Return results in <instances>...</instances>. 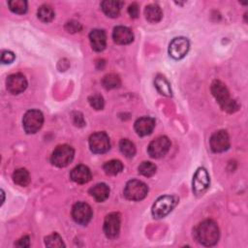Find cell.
<instances>
[{"label": "cell", "instance_id": "cell-9", "mask_svg": "<svg viewBox=\"0 0 248 248\" xmlns=\"http://www.w3.org/2000/svg\"><path fill=\"white\" fill-rule=\"evenodd\" d=\"M170 148V140L165 136H161L153 140L149 143L147 147V152L151 158L159 159L164 157L169 152Z\"/></svg>", "mask_w": 248, "mask_h": 248}, {"label": "cell", "instance_id": "cell-32", "mask_svg": "<svg viewBox=\"0 0 248 248\" xmlns=\"http://www.w3.org/2000/svg\"><path fill=\"white\" fill-rule=\"evenodd\" d=\"M65 29L69 33H76V32H79L82 29V26L79 22H78L76 20H71V21H68L66 23Z\"/></svg>", "mask_w": 248, "mask_h": 248}, {"label": "cell", "instance_id": "cell-24", "mask_svg": "<svg viewBox=\"0 0 248 248\" xmlns=\"http://www.w3.org/2000/svg\"><path fill=\"white\" fill-rule=\"evenodd\" d=\"M37 16H38V18L43 21V22H50L54 16H55V13L52 9L51 6L49 5H42L39 9H38V12H37Z\"/></svg>", "mask_w": 248, "mask_h": 248}, {"label": "cell", "instance_id": "cell-35", "mask_svg": "<svg viewBox=\"0 0 248 248\" xmlns=\"http://www.w3.org/2000/svg\"><path fill=\"white\" fill-rule=\"evenodd\" d=\"M15 246H17V247H29L30 246V238L29 236H23L21 237L20 239H18L16 243H15Z\"/></svg>", "mask_w": 248, "mask_h": 248}, {"label": "cell", "instance_id": "cell-14", "mask_svg": "<svg viewBox=\"0 0 248 248\" xmlns=\"http://www.w3.org/2000/svg\"><path fill=\"white\" fill-rule=\"evenodd\" d=\"M209 186V175L204 168H199L193 177V192L195 195H202Z\"/></svg>", "mask_w": 248, "mask_h": 248}, {"label": "cell", "instance_id": "cell-2", "mask_svg": "<svg viewBox=\"0 0 248 248\" xmlns=\"http://www.w3.org/2000/svg\"><path fill=\"white\" fill-rule=\"evenodd\" d=\"M210 89L212 95L214 96L223 110L229 113H232L238 109V104L236 103V101L231 98L228 88L222 81L218 79L213 80Z\"/></svg>", "mask_w": 248, "mask_h": 248}, {"label": "cell", "instance_id": "cell-30", "mask_svg": "<svg viewBox=\"0 0 248 248\" xmlns=\"http://www.w3.org/2000/svg\"><path fill=\"white\" fill-rule=\"evenodd\" d=\"M45 244L47 247H64L65 244L62 240V237L57 233V232H53L49 235H47L45 238Z\"/></svg>", "mask_w": 248, "mask_h": 248}, {"label": "cell", "instance_id": "cell-27", "mask_svg": "<svg viewBox=\"0 0 248 248\" xmlns=\"http://www.w3.org/2000/svg\"><path fill=\"white\" fill-rule=\"evenodd\" d=\"M102 83H103V86L109 90V89H113V88H117L120 86L121 84V81H120V78L117 75L115 74H108L107 76L104 77L103 80H102Z\"/></svg>", "mask_w": 248, "mask_h": 248}, {"label": "cell", "instance_id": "cell-20", "mask_svg": "<svg viewBox=\"0 0 248 248\" xmlns=\"http://www.w3.org/2000/svg\"><path fill=\"white\" fill-rule=\"evenodd\" d=\"M89 194L99 202L106 201L109 196V188L106 183H98L89 189Z\"/></svg>", "mask_w": 248, "mask_h": 248}, {"label": "cell", "instance_id": "cell-25", "mask_svg": "<svg viewBox=\"0 0 248 248\" xmlns=\"http://www.w3.org/2000/svg\"><path fill=\"white\" fill-rule=\"evenodd\" d=\"M105 172L108 175H116L123 170V164L119 160H109L103 166Z\"/></svg>", "mask_w": 248, "mask_h": 248}, {"label": "cell", "instance_id": "cell-13", "mask_svg": "<svg viewBox=\"0 0 248 248\" xmlns=\"http://www.w3.org/2000/svg\"><path fill=\"white\" fill-rule=\"evenodd\" d=\"M6 87L14 95L22 93L27 87V79L20 73L12 74L6 79Z\"/></svg>", "mask_w": 248, "mask_h": 248}, {"label": "cell", "instance_id": "cell-17", "mask_svg": "<svg viewBox=\"0 0 248 248\" xmlns=\"http://www.w3.org/2000/svg\"><path fill=\"white\" fill-rule=\"evenodd\" d=\"M113 41L118 45H128L134 41V34L126 26H116L112 32Z\"/></svg>", "mask_w": 248, "mask_h": 248}, {"label": "cell", "instance_id": "cell-28", "mask_svg": "<svg viewBox=\"0 0 248 248\" xmlns=\"http://www.w3.org/2000/svg\"><path fill=\"white\" fill-rule=\"evenodd\" d=\"M9 9L18 15H23L27 12V2L25 0H11L8 2Z\"/></svg>", "mask_w": 248, "mask_h": 248}, {"label": "cell", "instance_id": "cell-1", "mask_svg": "<svg viewBox=\"0 0 248 248\" xmlns=\"http://www.w3.org/2000/svg\"><path fill=\"white\" fill-rule=\"evenodd\" d=\"M194 236L196 240L203 246L215 245L220 236L219 228L215 221L206 219L201 222L194 230Z\"/></svg>", "mask_w": 248, "mask_h": 248}, {"label": "cell", "instance_id": "cell-29", "mask_svg": "<svg viewBox=\"0 0 248 248\" xmlns=\"http://www.w3.org/2000/svg\"><path fill=\"white\" fill-rule=\"evenodd\" d=\"M156 170H157V168H156V166H155L153 163H151V162H146V161L142 162V163L139 166V168H138L139 173L141 174V175H143V176H145V177H150V176H152L153 174H155Z\"/></svg>", "mask_w": 248, "mask_h": 248}, {"label": "cell", "instance_id": "cell-26", "mask_svg": "<svg viewBox=\"0 0 248 248\" xmlns=\"http://www.w3.org/2000/svg\"><path fill=\"white\" fill-rule=\"evenodd\" d=\"M119 149L121 153L127 158H132L136 154V146L128 139H122L119 141Z\"/></svg>", "mask_w": 248, "mask_h": 248}, {"label": "cell", "instance_id": "cell-3", "mask_svg": "<svg viewBox=\"0 0 248 248\" xmlns=\"http://www.w3.org/2000/svg\"><path fill=\"white\" fill-rule=\"evenodd\" d=\"M177 202L178 199L175 196L165 195L159 197L152 205L151 213L154 218H164L176 206Z\"/></svg>", "mask_w": 248, "mask_h": 248}, {"label": "cell", "instance_id": "cell-7", "mask_svg": "<svg viewBox=\"0 0 248 248\" xmlns=\"http://www.w3.org/2000/svg\"><path fill=\"white\" fill-rule=\"evenodd\" d=\"M93 212L91 206L83 202H78L73 205L72 217L78 225H87L92 219Z\"/></svg>", "mask_w": 248, "mask_h": 248}, {"label": "cell", "instance_id": "cell-12", "mask_svg": "<svg viewBox=\"0 0 248 248\" xmlns=\"http://www.w3.org/2000/svg\"><path fill=\"white\" fill-rule=\"evenodd\" d=\"M120 232V215L119 213L112 212L106 216L104 221V232L107 237L113 239L116 238Z\"/></svg>", "mask_w": 248, "mask_h": 248}, {"label": "cell", "instance_id": "cell-6", "mask_svg": "<svg viewBox=\"0 0 248 248\" xmlns=\"http://www.w3.org/2000/svg\"><path fill=\"white\" fill-rule=\"evenodd\" d=\"M44 124V115L38 109H30L25 112L22 118L23 129L27 134L37 133Z\"/></svg>", "mask_w": 248, "mask_h": 248}, {"label": "cell", "instance_id": "cell-15", "mask_svg": "<svg viewBox=\"0 0 248 248\" xmlns=\"http://www.w3.org/2000/svg\"><path fill=\"white\" fill-rule=\"evenodd\" d=\"M155 127V119L149 116H143L136 120L134 128L140 137L148 136L152 133Z\"/></svg>", "mask_w": 248, "mask_h": 248}, {"label": "cell", "instance_id": "cell-33", "mask_svg": "<svg viewBox=\"0 0 248 248\" xmlns=\"http://www.w3.org/2000/svg\"><path fill=\"white\" fill-rule=\"evenodd\" d=\"M15 58H16L15 53L10 50H4L1 53V62L3 64H10L15 60Z\"/></svg>", "mask_w": 248, "mask_h": 248}, {"label": "cell", "instance_id": "cell-22", "mask_svg": "<svg viewBox=\"0 0 248 248\" xmlns=\"http://www.w3.org/2000/svg\"><path fill=\"white\" fill-rule=\"evenodd\" d=\"M13 180L16 184H17L19 186H22V187H25L30 183L31 178H30V174H29L28 170L26 169L20 168V169H17L14 171Z\"/></svg>", "mask_w": 248, "mask_h": 248}, {"label": "cell", "instance_id": "cell-23", "mask_svg": "<svg viewBox=\"0 0 248 248\" xmlns=\"http://www.w3.org/2000/svg\"><path fill=\"white\" fill-rule=\"evenodd\" d=\"M154 83H155V87L157 88V90L164 96H171V88H170V85L169 83V81L167 80V78L164 77V76H161V75H158L156 78H155V80H154Z\"/></svg>", "mask_w": 248, "mask_h": 248}, {"label": "cell", "instance_id": "cell-8", "mask_svg": "<svg viewBox=\"0 0 248 248\" xmlns=\"http://www.w3.org/2000/svg\"><path fill=\"white\" fill-rule=\"evenodd\" d=\"M89 147L93 153L102 154L110 148L109 138L105 132H96L89 137Z\"/></svg>", "mask_w": 248, "mask_h": 248}, {"label": "cell", "instance_id": "cell-10", "mask_svg": "<svg viewBox=\"0 0 248 248\" xmlns=\"http://www.w3.org/2000/svg\"><path fill=\"white\" fill-rule=\"evenodd\" d=\"M190 43L187 38L178 37L174 38L169 46V54L175 60L182 59L188 53Z\"/></svg>", "mask_w": 248, "mask_h": 248}, {"label": "cell", "instance_id": "cell-34", "mask_svg": "<svg viewBox=\"0 0 248 248\" xmlns=\"http://www.w3.org/2000/svg\"><path fill=\"white\" fill-rule=\"evenodd\" d=\"M128 14L132 18H137L139 16V6L137 3H133L128 8Z\"/></svg>", "mask_w": 248, "mask_h": 248}, {"label": "cell", "instance_id": "cell-5", "mask_svg": "<svg viewBox=\"0 0 248 248\" xmlns=\"http://www.w3.org/2000/svg\"><path fill=\"white\" fill-rule=\"evenodd\" d=\"M148 193L147 185L137 179L129 180L124 188V196L130 201H141L143 200Z\"/></svg>", "mask_w": 248, "mask_h": 248}, {"label": "cell", "instance_id": "cell-36", "mask_svg": "<svg viewBox=\"0 0 248 248\" xmlns=\"http://www.w3.org/2000/svg\"><path fill=\"white\" fill-rule=\"evenodd\" d=\"M1 195H2V202H1V203H3L4 202V192H3V190H1Z\"/></svg>", "mask_w": 248, "mask_h": 248}, {"label": "cell", "instance_id": "cell-11", "mask_svg": "<svg viewBox=\"0 0 248 248\" xmlns=\"http://www.w3.org/2000/svg\"><path fill=\"white\" fill-rule=\"evenodd\" d=\"M210 148L215 153L224 152L230 147V138L226 131L220 130L213 133L209 140Z\"/></svg>", "mask_w": 248, "mask_h": 248}, {"label": "cell", "instance_id": "cell-16", "mask_svg": "<svg viewBox=\"0 0 248 248\" xmlns=\"http://www.w3.org/2000/svg\"><path fill=\"white\" fill-rule=\"evenodd\" d=\"M89 41L95 51H103L107 46V35L102 29H93L89 34Z\"/></svg>", "mask_w": 248, "mask_h": 248}, {"label": "cell", "instance_id": "cell-4", "mask_svg": "<svg viewBox=\"0 0 248 248\" xmlns=\"http://www.w3.org/2000/svg\"><path fill=\"white\" fill-rule=\"evenodd\" d=\"M74 155L75 150L71 145L61 144L53 150L50 161L54 166L58 168H65L73 161Z\"/></svg>", "mask_w": 248, "mask_h": 248}, {"label": "cell", "instance_id": "cell-21", "mask_svg": "<svg viewBox=\"0 0 248 248\" xmlns=\"http://www.w3.org/2000/svg\"><path fill=\"white\" fill-rule=\"evenodd\" d=\"M145 18L151 23H157L162 19L163 13L157 4H149L144 9Z\"/></svg>", "mask_w": 248, "mask_h": 248}, {"label": "cell", "instance_id": "cell-19", "mask_svg": "<svg viewBox=\"0 0 248 248\" xmlns=\"http://www.w3.org/2000/svg\"><path fill=\"white\" fill-rule=\"evenodd\" d=\"M122 5H123V2H120V1L106 0L101 3V8L106 16L113 18L119 16Z\"/></svg>", "mask_w": 248, "mask_h": 248}, {"label": "cell", "instance_id": "cell-31", "mask_svg": "<svg viewBox=\"0 0 248 248\" xmlns=\"http://www.w3.org/2000/svg\"><path fill=\"white\" fill-rule=\"evenodd\" d=\"M88 102L90 104V106L99 110V109H102L104 108V105H105V102H104V98L100 95V94H93L91 96H89L88 98Z\"/></svg>", "mask_w": 248, "mask_h": 248}, {"label": "cell", "instance_id": "cell-18", "mask_svg": "<svg viewBox=\"0 0 248 248\" xmlns=\"http://www.w3.org/2000/svg\"><path fill=\"white\" fill-rule=\"evenodd\" d=\"M70 176L74 182L78 184H84L91 180L92 174L88 167L84 165H78L72 170Z\"/></svg>", "mask_w": 248, "mask_h": 248}]
</instances>
